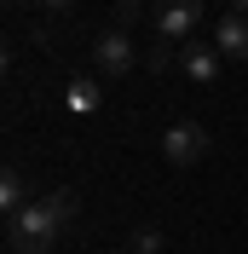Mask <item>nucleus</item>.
Wrapping results in <instances>:
<instances>
[{"label":"nucleus","instance_id":"obj_4","mask_svg":"<svg viewBox=\"0 0 248 254\" xmlns=\"http://www.w3.org/2000/svg\"><path fill=\"white\" fill-rule=\"evenodd\" d=\"M150 12H156V41H190L202 0H150Z\"/></svg>","mask_w":248,"mask_h":254},{"label":"nucleus","instance_id":"obj_9","mask_svg":"<svg viewBox=\"0 0 248 254\" xmlns=\"http://www.w3.org/2000/svg\"><path fill=\"white\" fill-rule=\"evenodd\" d=\"M173 64H179V52H173V41H156V47L144 52V69H156V75H162V69H173Z\"/></svg>","mask_w":248,"mask_h":254},{"label":"nucleus","instance_id":"obj_14","mask_svg":"<svg viewBox=\"0 0 248 254\" xmlns=\"http://www.w3.org/2000/svg\"><path fill=\"white\" fill-rule=\"evenodd\" d=\"M110 254H127V249H110Z\"/></svg>","mask_w":248,"mask_h":254},{"label":"nucleus","instance_id":"obj_8","mask_svg":"<svg viewBox=\"0 0 248 254\" xmlns=\"http://www.w3.org/2000/svg\"><path fill=\"white\" fill-rule=\"evenodd\" d=\"M29 202H35V196H29V185H23V174H17V168H6V174H0V208H6V220H12V214H23Z\"/></svg>","mask_w":248,"mask_h":254},{"label":"nucleus","instance_id":"obj_1","mask_svg":"<svg viewBox=\"0 0 248 254\" xmlns=\"http://www.w3.org/2000/svg\"><path fill=\"white\" fill-rule=\"evenodd\" d=\"M75 190H52V196H41V202H29L23 214H12L6 220V249L12 254H52L63 237V225L75 220Z\"/></svg>","mask_w":248,"mask_h":254},{"label":"nucleus","instance_id":"obj_10","mask_svg":"<svg viewBox=\"0 0 248 254\" xmlns=\"http://www.w3.org/2000/svg\"><path fill=\"white\" fill-rule=\"evenodd\" d=\"M133 254H162V231L156 225H139L133 231Z\"/></svg>","mask_w":248,"mask_h":254},{"label":"nucleus","instance_id":"obj_5","mask_svg":"<svg viewBox=\"0 0 248 254\" xmlns=\"http://www.w3.org/2000/svg\"><path fill=\"white\" fill-rule=\"evenodd\" d=\"M179 69H185L196 87L219 81V47H214V41H208V47H202V41H185V47H179Z\"/></svg>","mask_w":248,"mask_h":254},{"label":"nucleus","instance_id":"obj_3","mask_svg":"<svg viewBox=\"0 0 248 254\" xmlns=\"http://www.w3.org/2000/svg\"><path fill=\"white\" fill-rule=\"evenodd\" d=\"M93 64H98V75H127L133 64H144V52L133 47V35L116 23V29H104V35L93 41Z\"/></svg>","mask_w":248,"mask_h":254},{"label":"nucleus","instance_id":"obj_6","mask_svg":"<svg viewBox=\"0 0 248 254\" xmlns=\"http://www.w3.org/2000/svg\"><path fill=\"white\" fill-rule=\"evenodd\" d=\"M214 47H219V58H231V64H248V17L225 12V17L214 23Z\"/></svg>","mask_w":248,"mask_h":254},{"label":"nucleus","instance_id":"obj_13","mask_svg":"<svg viewBox=\"0 0 248 254\" xmlns=\"http://www.w3.org/2000/svg\"><path fill=\"white\" fill-rule=\"evenodd\" d=\"M12 6H23V0H12ZM35 6H41V0H35Z\"/></svg>","mask_w":248,"mask_h":254},{"label":"nucleus","instance_id":"obj_12","mask_svg":"<svg viewBox=\"0 0 248 254\" xmlns=\"http://www.w3.org/2000/svg\"><path fill=\"white\" fill-rule=\"evenodd\" d=\"M231 12H237V17H248V0H231Z\"/></svg>","mask_w":248,"mask_h":254},{"label":"nucleus","instance_id":"obj_11","mask_svg":"<svg viewBox=\"0 0 248 254\" xmlns=\"http://www.w3.org/2000/svg\"><path fill=\"white\" fill-rule=\"evenodd\" d=\"M41 6H47V12H58V17H63V12H69V6H75V0H41Z\"/></svg>","mask_w":248,"mask_h":254},{"label":"nucleus","instance_id":"obj_2","mask_svg":"<svg viewBox=\"0 0 248 254\" xmlns=\"http://www.w3.org/2000/svg\"><path fill=\"white\" fill-rule=\"evenodd\" d=\"M162 150H168L173 168H196V162L214 150V133H208L202 122H173L168 133H162Z\"/></svg>","mask_w":248,"mask_h":254},{"label":"nucleus","instance_id":"obj_7","mask_svg":"<svg viewBox=\"0 0 248 254\" xmlns=\"http://www.w3.org/2000/svg\"><path fill=\"white\" fill-rule=\"evenodd\" d=\"M63 104L75 116H93L98 104H104V87H98V75H75L69 87H63Z\"/></svg>","mask_w":248,"mask_h":254}]
</instances>
